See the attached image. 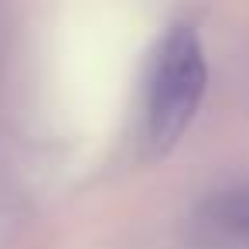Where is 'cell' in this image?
<instances>
[{
  "label": "cell",
  "mask_w": 249,
  "mask_h": 249,
  "mask_svg": "<svg viewBox=\"0 0 249 249\" xmlns=\"http://www.w3.org/2000/svg\"><path fill=\"white\" fill-rule=\"evenodd\" d=\"M208 89L205 45L191 24H171L150 58L143 147L147 157H164L195 123Z\"/></svg>",
  "instance_id": "cell-1"
}]
</instances>
